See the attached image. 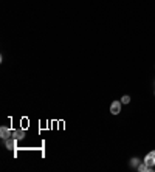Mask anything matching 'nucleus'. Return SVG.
<instances>
[{
	"instance_id": "1",
	"label": "nucleus",
	"mask_w": 155,
	"mask_h": 172,
	"mask_svg": "<svg viewBox=\"0 0 155 172\" xmlns=\"http://www.w3.org/2000/svg\"><path fill=\"white\" fill-rule=\"evenodd\" d=\"M144 163H146V165H148V166H151V168L155 165V150L149 152L148 155H146V158H144Z\"/></svg>"
},
{
	"instance_id": "2",
	"label": "nucleus",
	"mask_w": 155,
	"mask_h": 172,
	"mask_svg": "<svg viewBox=\"0 0 155 172\" xmlns=\"http://www.w3.org/2000/svg\"><path fill=\"white\" fill-rule=\"evenodd\" d=\"M120 112H121V102L120 101H113L110 104V113L112 115H118Z\"/></svg>"
},
{
	"instance_id": "3",
	"label": "nucleus",
	"mask_w": 155,
	"mask_h": 172,
	"mask_svg": "<svg viewBox=\"0 0 155 172\" xmlns=\"http://www.w3.org/2000/svg\"><path fill=\"white\" fill-rule=\"evenodd\" d=\"M13 135V130H10L8 127H5V126H2V127H0V137H2L3 140H8Z\"/></svg>"
},
{
	"instance_id": "4",
	"label": "nucleus",
	"mask_w": 155,
	"mask_h": 172,
	"mask_svg": "<svg viewBox=\"0 0 155 172\" xmlns=\"http://www.w3.org/2000/svg\"><path fill=\"white\" fill-rule=\"evenodd\" d=\"M13 138H16V140H22L23 137H25V130H13V135H11Z\"/></svg>"
},
{
	"instance_id": "5",
	"label": "nucleus",
	"mask_w": 155,
	"mask_h": 172,
	"mask_svg": "<svg viewBox=\"0 0 155 172\" xmlns=\"http://www.w3.org/2000/svg\"><path fill=\"white\" fill-rule=\"evenodd\" d=\"M16 146H17V144H16V138H8V140H6V147H8V149L14 150Z\"/></svg>"
},
{
	"instance_id": "6",
	"label": "nucleus",
	"mask_w": 155,
	"mask_h": 172,
	"mask_svg": "<svg viewBox=\"0 0 155 172\" xmlns=\"http://www.w3.org/2000/svg\"><path fill=\"white\" fill-rule=\"evenodd\" d=\"M130 102V98L127 96V95H124L123 98H121V104H129Z\"/></svg>"
},
{
	"instance_id": "7",
	"label": "nucleus",
	"mask_w": 155,
	"mask_h": 172,
	"mask_svg": "<svg viewBox=\"0 0 155 172\" xmlns=\"http://www.w3.org/2000/svg\"><path fill=\"white\" fill-rule=\"evenodd\" d=\"M138 161H140L138 158H133V160H130V166H132V168H135V166H138Z\"/></svg>"
}]
</instances>
